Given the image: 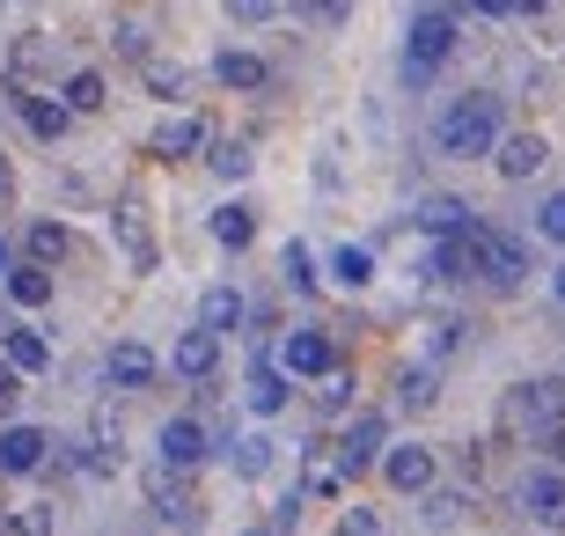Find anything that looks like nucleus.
I'll use <instances>...</instances> for the list:
<instances>
[{
	"instance_id": "c756f323",
	"label": "nucleus",
	"mask_w": 565,
	"mask_h": 536,
	"mask_svg": "<svg viewBox=\"0 0 565 536\" xmlns=\"http://www.w3.org/2000/svg\"><path fill=\"white\" fill-rule=\"evenodd\" d=\"M434 404H440V375L434 368H404L397 375V412L419 419V412H434Z\"/></svg>"
},
{
	"instance_id": "20e7f679",
	"label": "nucleus",
	"mask_w": 565,
	"mask_h": 536,
	"mask_svg": "<svg viewBox=\"0 0 565 536\" xmlns=\"http://www.w3.org/2000/svg\"><path fill=\"white\" fill-rule=\"evenodd\" d=\"M331 455H338V471H345V485H360L367 471H382V455H390V412H353L345 427H338V441H331Z\"/></svg>"
},
{
	"instance_id": "f257e3e1",
	"label": "nucleus",
	"mask_w": 565,
	"mask_h": 536,
	"mask_svg": "<svg viewBox=\"0 0 565 536\" xmlns=\"http://www.w3.org/2000/svg\"><path fill=\"white\" fill-rule=\"evenodd\" d=\"M507 140V104L492 96V88H470V96H448L434 118V155H448V162H492V147Z\"/></svg>"
},
{
	"instance_id": "a878e982",
	"label": "nucleus",
	"mask_w": 565,
	"mask_h": 536,
	"mask_svg": "<svg viewBox=\"0 0 565 536\" xmlns=\"http://www.w3.org/2000/svg\"><path fill=\"white\" fill-rule=\"evenodd\" d=\"M323 272H331V287H345V294H367V287H375V250H367V243H338V250H331V265H323Z\"/></svg>"
},
{
	"instance_id": "dca6fc26",
	"label": "nucleus",
	"mask_w": 565,
	"mask_h": 536,
	"mask_svg": "<svg viewBox=\"0 0 565 536\" xmlns=\"http://www.w3.org/2000/svg\"><path fill=\"white\" fill-rule=\"evenodd\" d=\"M470 221H478V207H470V199H456V191H426L419 207H412V228H419V235H434V243L462 235Z\"/></svg>"
},
{
	"instance_id": "9b49d317",
	"label": "nucleus",
	"mask_w": 565,
	"mask_h": 536,
	"mask_svg": "<svg viewBox=\"0 0 565 536\" xmlns=\"http://www.w3.org/2000/svg\"><path fill=\"white\" fill-rule=\"evenodd\" d=\"M206 147H213L206 118H191V111H177V118H162V125H154V140H147V155H154V162H206Z\"/></svg>"
},
{
	"instance_id": "9d476101",
	"label": "nucleus",
	"mask_w": 565,
	"mask_h": 536,
	"mask_svg": "<svg viewBox=\"0 0 565 536\" xmlns=\"http://www.w3.org/2000/svg\"><path fill=\"white\" fill-rule=\"evenodd\" d=\"M213 455V433L199 427V419L191 412H177V419H162V427H154V463H169V471H199V463H206Z\"/></svg>"
},
{
	"instance_id": "3c124183",
	"label": "nucleus",
	"mask_w": 565,
	"mask_h": 536,
	"mask_svg": "<svg viewBox=\"0 0 565 536\" xmlns=\"http://www.w3.org/2000/svg\"><path fill=\"white\" fill-rule=\"evenodd\" d=\"M243 536H273V529H243Z\"/></svg>"
},
{
	"instance_id": "f704fd0d",
	"label": "nucleus",
	"mask_w": 565,
	"mask_h": 536,
	"mask_svg": "<svg viewBox=\"0 0 565 536\" xmlns=\"http://www.w3.org/2000/svg\"><path fill=\"white\" fill-rule=\"evenodd\" d=\"M536 235H544V243H558V250H565V191H551L544 207H536Z\"/></svg>"
},
{
	"instance_id": "4468645a",
	"label": "nucleus",
	"mask_w": 565,
	"mask_h": 536,
	"mask_svg": "<svg viewBox=\"0 0 565 536\" xmlns=\"http://www.w3.org/2000/svg\"><path fill=\"white\" fill-rule=\"evenodd\" d=\"M0 353H8V360H15L22 375H44V368H52V338H44L38 324H22L15 302L0 309Z\"/></svg>"
},
{
	"instance_id": "a18cd8bd",
	"label": "nucleus",
	"mask_w": 565,
	"mask_h": 536,
	"mask_svg": "<svg viewBox=\"0 0 565 536\" xmlns=\"http://www.w3.org/2000/svg\"><path fill=\"white\" fill-rule=\"evenodd\" d=\"M462 8H470V15H514L507 0H462Z\"/></svg>"
},
{
	"instance_id": "473e14b6",
	"label": "nucleus",
	"mask_w": 565,
	"mask_h": 536,
	"mask_svg": "<svg viewBox=\"0 0 565 536\" xmlns=\"http://www.w3.org/2000/svg\"><path fill=\"white\" fill-rule=\"evenodd\" d=\"M462 507H470V493H456V485H434V493H419V515L426 529H456Z\"/></svg>"
},
{
	"instance_id": "0eeeda50",
	"label": "nucleus",
	"mask_w": 565,
	"mask_h": 536,
	"mask_svg": "<svg viewBox=\"0 0 565 536\" xmlns=\"http://www.w3.org/2000/svg\"><path fill=\"white\" fill-rule=\"evenodd\" d=\"M273 360L294 375V382H323V375L338 368V346H331V330L323 324H301V330H287L273 346Z\"/></svg>"
},
{
	"instance_id": "5701e85b",
	"label": "nucleus",
	"mask_w": 565,
	"mask_h": 536,
	"mask_svg": "<svg viewBox=\"0 0 565 536\" xmlns=\"http://www.w3.org/2000/svg\"><path fill=\"white\" fill-rule=\"evenodd\" d=\"M301 455V500H338L345 493V471H338L331 441H316V449H294Z\"/></svg>"
},
{
	"instance_id": "f8f14e48",
	"label": "nucleus",
	"mask_w": 565,
	"mask_h": 536,
	"mask_svg": "<svg viewBox=\"0 0 565 536\" xmlns=\"http://www.w3.org/2000/svg\"><path fill=\"white\" fill-rule=\"evenodd\" d=\"M169 375H177V382H213V375H221V338H213L206 324L177 330V346H169Z\"/></svg>"
},
{
	"instance_id": "cd10ccee",
	"label": "nucleus",
	"mask_w": 565,
	"mask_h": 536,
	"mask_svg": "<svg viewBox=\"0 0 565 536\" xmlns=\"http://www.w3.org/2000/svg\"><path fill=\"white\" fill-rule=\"evenodd\" d=\"M66 250H74L66 221H30V228H22V258H30V265H52V272H60Z\"/></svg>"
},
{
	"instance_id": "6e6552de",
	"label": "nucleus",
	"mask_w": 565,
	"mask_h": 536,
	"mask_svg": "<svg viewBox=\"0 0 565 536\" xmlns=\"http://www.w3.org/2000/svg\"><path fill=\"white\" fill-rule=\"evenodd\" d=\"M484 287L492 294H522L529 287V243L514 235V228L484 221Z\"/></svg>"
},
{
	"instance_id": "2eb2a0df",
	"label": "nucleus",
	"mask_w": 565,
	"mask_h": 536,
	"mask_svg": "<svg viewBox=\"0 0 565 536\" xmlns=\"http://www.w3.org/2000/svg\"><path fill=\"white\" fill-rule=\"evenodd\" d=\"M294 390H301V382H294V375L273 360V353H265V360L250 368V382H243V404H250L257 419H279V412L294 404Z\"/></svg>"
},
{
	"instance_id": "8fccbe9b",
	"label": "nucleus",
	"mask_w": 565,
	"mask_h": 536,
	"mask_svg": "<svg viewBox=\"0 0 565 536\" xmlns=\"http://www.w3.org/2000/svg\"><path fill=\"white\" fill-rule=\"evenodd\" d=\"M507 8H514V15H544L551 0H507Z\"/></svg>"
},
{
	"instance_id": "c85d7f7f",
	"label": "nucleus",
	"mask_w": 565,
	"mask_h": 536,
	"mask_svg": "<svg viewBox=\"0 0 565 536\" xmlns=\"http://www.w3.org/2000/svg\"><path fill=\"white\" fill-rule=\"evenodd\" d=\"M221 449H228L235 477H265V471H273V455H279V441H273V433H235V441H221Z\"/></svg>"
},
{
	"instance_id": "e433bc0d",
	"label": "nucleus",
	"mask_w": 565,
	"mask_h": 536,
	"mask_svg": "<svg viewBox=\"0 0 565 536\" xmlns=\"http://www.w3.org/2000/svg\"><path fill=\"white\" fill-rule=\"evenodd\" d=\"M147 88H154L162 104H177V96H184V66H162V60H147Z\"/></svg>"
},
{
	"instance_id": "423d86ee",
	"label": "nucleus",
	"mask_w": 565,
	"mask_h": 536,
	"mask_svg": "<svg viewBox=\"0 0 565 536\" xmlns=\"http://www.w3.org/2000/svg\"><path fill=\"white\" fill-rule=\"evenodd\" d=\"M375 477L397 500H419V493H434V485H440V455L426 449V441H390V455H382Z\"/></svg>"
},
{
	"instance_id": "09e8293b",
	"label": "nucleus",
	"mask_w": 565,
	"mask_h": 536,
	"mask_svg": "<svg viewBox=\"0 0 565 536\" xmlns=\"http://www.w3.org/2000/svg\"><path fill=\"white\" fill-rule=\"evenodd\" d=\"M544 455H551V463H558V471H565V427H558V433H551V441H544Z\"/></svg>"
},
{
	"instance_id": "49530a36",
	"label": "nucleus",
	"mask_w": 565,
	"mask_h": 536,
	"mask_svg": "<svg viewBox=\"0 0 565 536\" xmlns=\"http://www.w3.org/2000/svg\"><path fill=\"white\" fill-rule=\"evenodd\" d=\"M15 265H22V258H15V243H8V228H0V280H8Z\"/></svg>"
},
{
	"instance_id": "c9c22d12",
	"label": "nucleus",
	"mask_w": 565,
	"mask_h": 536,
	"mask_svg": "<svg viewBox=\"0 0 565 536\" xmlns=\"http://www.w3.org/2000/svg\"><path fill=\"white\" fill-rule=\"evenodd\" d=\"M331 536H382V507H360V500H353V507L338 515Z\"/></svg>"
},
{
	"instance_id": "c03bdc74",
	"label": "nucleus",
	"mask_w": 565,
	"mask_h": 536,
	"mask_svg": "<svg viewBox=\"0 0 565 536\" xmlns=\"http://www.w3.org/2000/svg\"><path fill=\"white\" fill-rule=\"evenodd\" d=\"M15 207V169H8V155H0V213Z\"/></svg>"
},
{
	"instance_id": "79ce46f5",
	"label": "nucleus",
	"mask_w": 565,
	"mask_h": 536,
	"mask_svg": "<svg viewBox=\"0 0 565 536\" xmlns=\"http://www.w3.org/2000/svg\"><path fill=\"white\" fill-rule=\"evenodd\" d=\"M462 346V324H456V316H440V324H434V353H456Z\"/></svg>"
},
{
	"instance_id": "6ab92c4d",
	"label": "nucleus",
	"mask_w": 565,
	"mask_h": 536,
	"mask_svg": "<svg viewBox=\"0 0 565 536\" xmlns=\"http://www.w3.org/2000/svg\"><path fill=\"white\" fill-rule=\"evenodd\" d=\"M15 111H22V125H30V140H44V147H60L66 125H74V111H66L60 96H38V88H15Z\"/></svg>"
},
{
	"instance_id": "72a5a7b5",
	"label": "nucleus",
	"mask_w": 565,
	"mask_h": 536,
	"mask_svg": "<svg viewBox=\"0 0 565 536\" xmlns=\"http://www.w3.org/2000/svg\"><path fill=\"white\" fill-rule=\"evenodd\" d=\"M353 390H360L353 375H345V368H331L323 382H316V412H323V419H345V412H353Z\"/></svg>"
},
{
	"instance_id": "7ed1b4c3",
	"label": "nucleus",
	"mask_w": 565,
	"mask_h": 536,
	"mask_svg": "<svg viewBox=\"0 0 565 536\" xmlns=\"http://www.w3.org/2000/svg\"><path fill=\"white\" fill-rule=\"evenodd\" d=\"M500 427L507 433H522V441H551V433L565 427V382H514L500 404Z\"/></svg>"
},
{
	"instance_id": "ea45409f",
	"label": "nucleus",
	"mask_w": 565,
	"mask_h": 536,
	"mask_svg": "<svg viewBox=\"0 0 565 536\" xmlns=\"http://www.w3.org/2000/svg\"><path fill=\"white\" fill-rule=\"evenodd\" d=\"M15 536H52V507H15Z\"/></svg>"
},
{
	"instance_id": "58836bf2",
	"label": "nucleus",
	"mask_w": 565,
	"mask_h": 536,
	"mask_svg": "<svg viewBox=\"0 0 565 536\" xmlns=\"http://www.w3.org/2000/svg\"><path fill=\"white\" fill-rule=\"evenodd\" d=\"M301 507H309V500H301V485H294V493L273 507V522H265V529H273V536H294V529H301Z\"/></svg>"
},
{
	"instance_id": "bb28decb",
	"label": "nucleus",
	"mask_w": 565,
	"mask_h": 536,
	"mask_svg": "<svg viewBox=\"0 0 565 536\" xmlns=\"http://www.w3.org/2000/svg\"><path fill=\"white\" fill-rule=\"evenodd\" d=\"M60 104L74 111V118H96V111L110 104V82H104V74H96V66H74V74H66V82H60Z\"/></svg>"
},
{
	"instance_id": "ddd939ff",
	"label": "nucleus",
	"mask_w": 565,
	"mask_h": 536,
	"mask_svg": "<svg viewBox=\"0 0 565 536\" xmlns=\"http://www.w3.org/2000/svg\"><path fill=\"white\" fill-rule=\"evenodd\" d=\"M162 368H169V360L154 346H140V338H118V346L104 353V382H110V390H147Z\"/></svg>"
},
{
	"instance_id": "1a4fd4ad",
	"label": "nucleus",
	"mask_w": 565,
	"mask_h": 536,
	"mask_svg": "<svg viewBox=\"0 0 565 536\" xmlns=\"http://www.w3.org/2000/svg\"><path fill=\"white\" fill-rule=\"evenodd\" d=\"M52 455H60V441L44 427H30V419L0 427V477H38V471H52Z\"/></svg>"
},
{
	"instance_id": "f3484780",
	"label": "nucleus",
	"mask_w": 565,
	"mask_h": 536,
	"mask_svg": "<svg viewBox=\"0 0 565 536\" xmlns=\"http://www.w3.org/2000/svg\"><path fill=\"white\" fill-rule=\"evenodd\" d=\"M213 82L228 96H257V88H273V66L257 52H243V44H228V52H213Z\"/></svg>"
},
{
	"instance_id": "2f4dec72",
	"label": "nucleus",
	"mask_w": 565,
	"mask_h": 536,
	"mask_svg": "<svg viewBox=\"0 0 565 536\" xmlns=\"http://www.w3.org/2000/svg\"><path fill=\"white\" fill-rule=\"evenodd\" d=\"M279 287H287V294H316V287H323V272H316L309 243H287V250H279Z\"/></svg>"
},
{
	"instance_id": "b1692460",
	"label": "nucleus",
	"mask_w": 565,
	"mask_h": 536,
	"mask_svg": "<svg viewBox=\"0 0 565 536\" xmlns=\"http://www.w3.org/2000/svg\"><path fill=\"white\" fill-rule=\"evenodd\" d=\"M243 316H250V302H243V287H228V280L199 294V324H206L213 338H228V330H243Z\"/></svg>"
},
{
	"instance_id": "393cba45",
	"label": "nucleus",
	"mask_w": 565,
	"mask_h": 536,
	"mask_svg": "<svg viewBox=\"0 0 565 536\" xmlns=\"http://www.w3.org/2000/svg\"><path fill=\"white\" fill-rule=\"evenodd\" d=\"M206 235L221 250H250L257 243V213H250V199H228V207H213L206 213Z\"/></svg>"
},
{
	"instance_id": "de8ad7c7",
	"label": "nucleus",
	"mask_w": 565,
	"mask_h": 536,
	"mask_svg": "<svg viewBox=\"0 0 565 536\" xmlns=\"http://www.w3.org/2000/svg\"><path fill=\"white\" fill-rule=\"evenodd\" d=\"M551 302H558V309H565V258H558V265H551Z\"/></svg>"
},
{
	"instance_id": "37998d69",
	"label": "nucleus",
	"mask_w": 565,
	"mask_h": 536,
	"mask_svg": "<svg viewBox=\"0 0 565 536\" xmlns=\"http://www.w3.org/2000/svg\"><path fill=\"white\" fill-rule=\"evenodd\" d=\"M345 8H353V0H301V15H316V22H338Z\"/></svg>"
},
{
	"instance_id": "a211bd4d",
	"label": "nucleus",
	"mask_w": 565,
	"mask_h": 536,
	"mask_svg": "<svg viewBox=\"0 0 565 536\" xmlns=\"http://www.w3.org/2000/svg\"><path fill=\"white\" fill-rule=\"evenodd\" d=\"M147 500H154V515L177 522V529H191V522H199V500L184 493V471H169V463H154V471H147Z\"/></svg>"
},
{
	"instance_id": "f03ea898",
	"label": "nucleus",
	"mask_w": 565,
	"mask_h": 536,
	"mask_svg": "<svg viewBox=\"0 0 565 536\" xmlns=\"http://www.w3.org/2000/svg\"><path fill=\"white\" fill-rule=\"evenodd\" d=\"M456 44H462V15L456 8H419V15L404 22V82L412 88L434 82L440 66L456 60Z\"/></svg>"
},
{
	"instance_id": "aec40b11",
	"label": "nucleus",
	"mask_w": 565,
	"mask_h": 536,
	"mask_svg": "<svg viewBox=\"0 0 565 536\" xmlns=\"http://www.w3.org/2000/svg\"><path fill=\"white\" fill-rule=\"evenodd\" d=\"M0 294H8L15 309H52V302H60V272H52V265H30V258H22V265L0 280Z\"/></svg>"
},
{
	"instance_id": "4c0bfd02",
	"label": "nucleus",
	"mask_w": 565,
	"mask_h": 536,
	"mask_svg": "<svg viewBox=\"0 0 565 536\" xmlns=\"http://www.w3.org/2000/svg\"><path fill=\"white\" fill-rule=\"evenodd\" d=\"M22 382H30V375H22L15 360H8V353H0V427H8V412H15V397H22Z\"/></svg>"
},
{
	"instance_id": "39448f33",
	"label": "nucleus",
	"mask_w": 565,
	"mask_h": 536,
	"mask_svg": "<svg viewBox=\"0 0 565 536\" xmlns=\"http://www.w3.org/2000/svg\"><path fill=\"white\" fill-rule=\"evenodd\" d=\"M514 507H522L536 529L565 536V471L551 463V455H536V463H522V477H514Z\"/></svg>"
},
{
	"instance_id": "a19ab883",
	"label": "nucleus",
	"mask_w": 565,
	"mask_h": 536,
	"mask_svg": "<svg viewBox=\"0 0 565 536\" xmlns=\"http://www.w3.org/2000/svg\"><path fill=\"white\" fill-rule=\"evenodd\" d=\"M221 8H228L235 22H273L279 15V0H221Z\"/></svg>"
},
{
	"instance_id": "4be33fe9",
	"label": "nucleus",
	"mask_w": 565,
	"mask_h": 536,
	"mask_svg": "<svg viewBox=\"0 0 565 536\" xmlns=\"http://www.w3.org/2000/svg\"><path fill=\"white\" fill-rule=\"evenodd\" d=\"M110 235H118V250H126L132 272H154V235H147V207L140 199H126V207L110 213Z\"/></svg>"
},
{
	"instance_id": "7c9ffc66",
	"label": "nucleus",
	"mask_w": 565,
	"mask_h": 536,
	"mask_svg": "<svg viewBox=\"0 0 565 536\" xmlns=\"http://www.w3.org/2000/svg\"><path fill=\"white\" fill-rule=\"evenodd\" d=\"M206 169L221 177V185H243V177L257 169V155H250V140H213L206 147Z\"/></svg>"
},
{
	"instance_id": "412c9836",
	"label": "nucleus",
	"mask_w": 565,
	"mask_h": 536,
	"mask_svg": "<svg viewBox=\"0 0 565 536\" xmlns=\"http://www.w3.org/2000/svg\"><path fill=\"white\" fill-rule=\"evenodd\" d=\"M551 162V147H544V133H507L500 147H492V169H500L507 185H522V177H536V169Z\"/></svg>"
}]
</instances>
